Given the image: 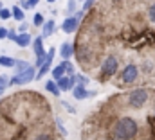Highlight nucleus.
Returning a JSON list of instances; mask_svg holds the SVG:
<instances>
[{
	"mask_svg": "<svg viewBox=\"0 0 155 140\" xmlns=\"http://www.w3.org/2000/svg\"><path fill=\"white\" fill-rule=\"evenodd\" d=\"M137 131H139V124L132 117H121L114 124V129H112L114 138L117 140H134Z\"/></svg>",
	"mask_w": 155,
	"mask_h": 140,
	"instance_id": "obj_1",
	"label": "nucleus"
},
{
	"mask_svg": "<svg viewBox=\"0 0 155 140\" xmlns=\"http://www.w3.org/2000/svg\"><path fill=\"white\" fill-rule=\"evenodd\" d=\"M148 99H150V92L146 88H135L128 94V106L139 110L148 103Z\"/></svg>",
	"mask_w": 155,
	"mask_h": 140,
	"instance_id": "obj_2",
	"label": "nucleus"
},
{
	"mask_svg": "<svg viewBox=\"0 0 155 140\" xmlns=\"http://www.w3.org/2000/svg\"><path fill=\"white\" fill-rule=\"evenodd\" d=\"M35 75H36V68H35V67H29V68H25L24 72H18V74H15V75L9 79V84H13V86L27 84V83L35 81Z\"/></svg>",
	"mask_w": 155,
	"mask_h": 140,
	"instance_id": "obj_3",
	"label": "nucleus"
},
{
	"mask_svg": "<svg viewBox=\"0 0 155 140\" xmlns=\"http://www.w3.org/2000/svg\"><path fill=\"white\" fill-rule=\"evenodd\" d=\"M117 70H119V59L114 54L107 56L103 59V63H101V75L103 77H112V75L117 74Z\"/></svg>",
	"mask_w": 155,
	"mask_h": 140,
	"instance_id": "obj_4",
	"label": "nucleus"
},
{
	"mask_svg": "<svg viewBox=\"0 0 155 140\" xmlns=\"http://www.w3.org/2000/svg\"><path fill=\"white\" fill-rule=\"evenodd\" d=\"M54 56H56V49L51 47L49 52H45V59H43V63L38 67V72H36L35 79H41V77H45V75L49 74V70H51V67H52V59H54Z\"/></svg>",
	"mask_w": 155,
	"mask_h": 140,
	"instance_id": "obj_5",
	"label": "nucleus"
},
{
	"mask_svg": "<svg viewBox=\"0 0 155 140\" xmlns=\"http://www.w3.org/2000/svg\"><path fill=\"white\" fill-rule=\"evenodd\" d=\"M139 77V67L135 65V63H128L124 68L121 70V74H119V79L123 81V83H134L135 79Z\"/></svg>",
	"mask_w": 155,
	"mask_h": 140,
	"instance_id": "obj_6",
	"label": "nucleus"
},
{
	"mask_svg": "<svg viewBox=\"0 0 155 140\" xmlns=\"http://www.w3.org/2000/svg\"><path fill=\"white\" fill-rule=\"evenodd\" d=\"M71 90H72V97H74L76 101H85V99L96 95V92H88L87 86H83V84H74Z\"/></svg>",
	"mask_w": 155,
	"mask_h": 140,
	"instance_id": "obj_7",
	"label": "nucleus"
},
{
	"mask_svg": "<svg viewBox=\"0 0 155 140\" xmlns=\"http://www.w3.org/2000/svg\"><path fill=\"white\" fill-rule=\"evenodd\" d=\"M78 25H79V22H78L74 16H67V18L63 20V24H61V31H63L65 34H72V33L78 31Z\"/></svg>",
	"mask_w": 155,
	"mask_h": 140,
	"instance_id": "obj_8",
	"label": "nucleus"
},
{
	"mask_svg": "<svg viewBox=\"0 0 155 140\" xmlns=\"http://www.w3.org/2000/svg\"><path fill=\"white\" fill-rule=\"evenodd\" d=\"M54 81H56V86H58L60 92H69V90L74 86L71 75H61V77H58V79H54Z\"/></svg>",
	"mask_w": 155,
	"mask_h": 140,
	"instance_id": "obj_9",
	"label": "nucleus"
},
{
	"mask_svg": "<svg viewBox=\"0 0 155 140\" xmlns=\"http://www.w3.org/2000/svg\"><path fill=\"white\" fill-rule=\"evenodd\" d=\"M33 45V52L36 58H45V49H43V38L41 36H35V41H31Z\"/></svg>",
	"mask_w": 155,
	"mask_h": 140,
	"instance_id": "obj_10",
	"label": "nucleus"
},
{
	"mask_svg": "<svg viewBox=\"0 0 155 140\" xmlns=\"http://www.w3.org/2000/svg\"><path fill=\"white\" fill-rule=\"evenodd\" d=\"M18 47H22V49H25V47H29L31 45V41H33V38L29 33H16V38L13 40Z\"/></svg>",
	"mask_w": 155,
	"mask_h": 140,
	"instance_id": "obj_11",
	"label": "nucleus"
},
{
	"mask_svg": "<svg viewBox=\"0 0 155 140\" xmlns=\"http://www.w3.org/2000/svg\"><path fill=\"white\" fill-rule=\"evenodd\" d=\"M72 54H74V45L69 43V41H63L61 47H60V56H61V59H71Z\"/></svg>",
	"mask_w": 155,
	"mask_h": 140,
	"instance_id": "obj_12",
	"label": "nucleus"
},
{
	"mask_svg": "<svg viewBox=\"0 0 155 140\" xmlns=\"http://www.w3.org/2000/svg\"><path fill=\"white\" fill-rule=\"evenodd\" d=\"M54 31H56V22H54L52 18L41 24V38H49Z\"/></svg>",
	"mask_w": 155,
	"mask_h": 140,
	"instance_id": "obj_13",
	"label": "nucleus"
},
{
	"mask_svg": "<svg viewBox=\"0 0 155 140\" xmlns=\"http://www.w3.org/2000/svg\"><path fill=\"white\" fill-rule=\"evenodd\" d=\"M11 18H15L16 22H24V18H25L24 9H22L20 5H13V7H11Z\"/></svg>",
	"mask_w": 155,
	"mask_h": 140,
	"instance_id": "obj_14",
	"label": "nucleus"
},
{
	"mask_svg": "<svg viewBox=\"0 0 155 140\" xmlns=\"http://www.w3.org/2000/svg\"><path fill=\"white\" fill-rule=\"evenodd\" d=\"M65 65H67V59H61V63L52 68V72H51L52 74V79H58V77L65 75Z\"/></svg>",
	"mask_w": 155,
	"mask_h": 140,
	"instance_id": "obj_15",
	"label": "nucleus"
},
{
	"mask_svg": "<svg viewBox=\"0 0 155 140\" xmlns=\"http://www.w3.org/2000/svg\"><path fill=\"white\" fill-rule=\"evenodd\" d=\"M45 90H47L51 95H56V97L61 94V92L58 90V86H56V81H54V79H47V81H45Z\"/></svg>",
	"mask_w": 155,
	"mask_h": 140,
	"instance_id": "obj_16",
	"label": "nucleus"
},
{
	"mask_svg": "<svg viewBox=\"0 0 155 140\" xmlns=\"http://www.w3.org/2000/svg\"><path fill=\"white\" fill-rule=\"evenodd\" d=\"M71 79H72V83H74V84H83V86H87V84H88V77H87V75H83V74H78V72H74V74L71 75Z\"/></svg>",
	"mask_w": 155,
	"mask_h": 140,
	"instance_id": "obj_17",
	"label": "nucleus"
},
{
	"mask_svg": "<svg viewBox=\"0 0 155 140\" xmlns=\"http://www.w3.org/2000/svg\"><path fill=\"white\" fill-rule=\"evenodd\" d=\"M29 67H31L29 61H25V59H18V61H15V67H13V68H15V72L18 74V72H24V70L29 68Z\"/></svg>",
	"mask_w": 155,
	"mask_h": 140,
	"instance_id": "obj_18",
	"label": "nucleus"
},
{
	"mask_svg": "<svg viewBox=\"0 0 155 140\" xmlns=\"http://www.w3.org/2000/svg\"><path fill=\"white\" fill-rule=\"evenodd\" d=\"M15 61H16V59H13V58H9V56H0V67L13 68V67H15Z\"/></svg>",
	"mask_w": 155,
	"mask_h": 140,
	"instance_id": "obj_19",
	"label": "nucleus"
},
{
	"mask_svg": "<svg viewBox=\"0 0 155 140\" xmlns=\"http://www.w3.org/2000/svg\"><path fill=\"white\" fill-rule=\"evenodd\" d=\"M45 22V18H43V14H40V13H35V16H33V25L35 27H41V24Z\"/></svg>",
	"mask_w": 155,
	"mask_h": 140,
	"instance_id": "obj_20",
	"label": "nucleus"
},
{
	"mask_svg": "<svg viewBox=\"0 0 155 140\" xmlns=\"http://www.w3.org/2000/svg\"><path fill=\"white\" fill-rule=\"evenodd\" d=\"M9 86V77H5V75H0V95L5 92V88Z\"/></svg>",
	"mask_w": 155,
	"mask_h": 140,
	"instance_id": "obj_21",
	"label": "nucleus"
},
{
	"mask_svg": "<svg viewBox=\"0 0 155 140\" xmlns=\"http://www.w3.org/2000/svg\"><path fill=\"white\" fill-rule=\"evenodd\" d=\"M74 11H78L76 0H67V13H69V14H72Z\"/></svg>",
	"mask_w": 155,
	"mask_h": 140,
	"instance_id": "obj_22",
	"label": "nucleus"
},
{
	"mask_svg": "<svg viewBox=\"0 0 155 140\" xmlns=\"http://www.w3.org/2000/svg\"><path fill=\"white\" fill-rule=\"evenodd\" d=\"M56 124H58V129H60V133H61L63 137H67V135H69V131H67V128L63 126V122H61V119H56Z\"/></svg>",
	"mask_w": 155,
	"mask_h": 140,
	"instance_id": "obj_23",
	"label": "nucleus"
},
{
	"mask_svg": "<svg viewBox=\"0 0 155 140\" xmlns=\"http://www.w3.org/2000/svg\"><path fill=\"white\" fill-rule=\"evenodd\" d=\"M0 18H2V20H9V18H11V9L0 7Z\"/></svg>",
	"mask_w": 155,
	"mask_h": 140,
	"instance_id": "obj_24",
	"label": "nucleus"
},
{
	"mask_svg": "<svg viewBox=\"0 0 155 140\" xmlns=\"http://www.w3.org/2000/svg\"><path fill=\"white\" fill-rule=\"evenodd\" d=\"M148 18H150L152 24H155V2L150 4V7H148Z\"/></svg>",
	"mask_w": 155,
	"mask_h": 140,
	"instance_id": "obj_25",
	"label": "nucleus"
},
{
	"mask_svg": "<svg viewBox=\"0 0 155 140\" xmlns=\"http://www.w3.org/2000/svg\"><path fill=\"white\" fill-rule=\"evenodd\" d=\"M61 106H63V108H65V110H67L69 113H72V115H76V108H74V106L71 104V103H67V101H63V103H61Z\"/></svg>",
	"mask_w": 155,
	"mask_h": 140,
	"instance_id": "obj_26",
	"label": "nucleus"
},
{
	"mask_svg": "<svg viewBox=\"0 0 155 140\" xmlns=\"http://www.w3.org/2000/svg\"><path fill=\"white\" fill-rule=\"evenodd\" d=\"M94 2H96V0H83V7H81V11H88V9L94 5Z\"/></svg>",
	"mask_w": 155,
	"mask_h": 140,
	"instance_id": "obj_27",
	"label": "nucleus"
},
{
	"mask_svg": "<svg viewBox=\"0 0 155 140\" xmlns=\"http://www.w3.org/2000/svg\"><path fill=\"white\" fill-rule=\"evenodd\" d=\"M144 72H146V74H150V72H152V70H153V63H152V61H146V63H144Z\"/></svg>",
	"mask_w": 155,
	"mask_h": 140,
	"instance_id": "obj_28",
	"label": "nucleus"
},
{
	"mask_svg": "<svg viewBox=\"0 0 155 140\" xmlns=\"http://www.w3.org/2000/svg\"><path fill=\"white\" fill-rule=\"evenodd\" d=\"M35 140H52V137H51L49 133H41V135H38Z\"/></svg>",
	"mask_w": 155,
	"mask_h": 140,
	"instance_id": "obj_29",
	"label": "nucleus"
},
{
	"mask_svg": "<svg viewBox=\"0 0 155 140\" xmlns=\"http://www.w3.org/2000/svg\"><path fill=\"white\" fill-rule=\"evenodd\" d=\"M27 29H29V24H20V27H18V33H27Z\"/></svg>",
	"mask_w": 155,
	"mask_h": 140,
	"instance_id": "obj_30",
	"label": "nucleus"
},
{
	"mask_svg": "<svg viewBox=\"0 0 155 140\" xmlns=\"http://www.w3.org/2000/svg\"><path fill=\"white\" fill-rule=\"evenodd\" d=\"M5 38H7V40H11V41H13V40H15V38H16V31H7V34H5Z\"/></svg>",
	"mask_w": 155,
	"mask_h": 140,
	"instance_id": "obj_31",
	"label": "nucleus"
},
{
	"mask_svg": "<svg viewBox=\"0 0 155 140\" xmlns=\"http://www.w3.org/2000/svg\"><path fill=\"white\" fill-rule=\"evenodd\" d=\"M20 7H22L24 11H25V9H31V5H29V2H27V0H22V2H20Z\"/></svg>",
	"mask_w": 155,
	"mask_h": 140,
	"instance_id": "obj_32",
	"label": "nucleus"
},
{
	"mask_svg": "<svg viewBox=\"0 0 155 140\" xmlns=\"http://www.w3.org/2000/svg\"><path fill=\"white\" fill-rule=\"evenodd\" d=\"M5 34H7V29L5 27H0V40H5Z\"/></svg>",
	"mask_w": 155,
	"mask_h": 140,
	"instance_id": "obj_33",
	"label": "nucleus"
},
{
	"mask_svg": "<svg viewBox=\"0 0 155 140\" xmlns=\"http://www.w3.org/2000/svg\"><path fill=\"white\" fill-rule=\"evenodd\" d=\"M27 2H29V5H31V7H35V5H38L40 0H27Z\"/></svg>",
	"mask_w": 155,
	"mask_h": 140,
	"instance_id": "obj_34",
	"label": "nucleus"
},
{
	"mask_svg": "<svg viewBox=\"0 0 155 140\" xmlns=\"http://www.w3.org/2000/svg\"><path fill=\"white\" fill-rule=\"evenodd\" d=\"M47 2H49V4H52V2H56V0H47Z\"/></svg>",
	"mask_w": 155,
	"mask_h": 140,
	"instance_id": "obj_35",
	"label": "nucleus"
},
{
	"mask_svg": "<svg viewBox=\"0 0 155 140\" xmlns=\"http://www.w3.org/2000/svg\"><path fill=\"white\" fill-rule=\"evenodd\" d=\"M0 7H4V5H2V2H0Z\"/></svg>",
	"mask_w": 155,
	"mask_h": 140,
	"instance_id": "obj_36",
	"label": "nucleus"
},
{
	"mask_svg": "<svg viewBox=\"0 0 155 140\" xmlns=\"http://www.w3.org/2000/svg\"><path fill=\"white\" fill-rule=\"evenodd\" d=\"M153 113H155V106H153Z\"/></svg>",
	"mask_w": 155,
	"mask_h": 140,
	"instance_id": "obj_37",
	"label": "nucleus"
}]
</instances>
